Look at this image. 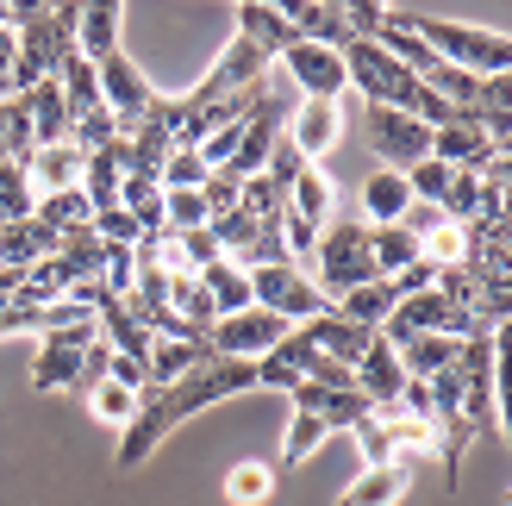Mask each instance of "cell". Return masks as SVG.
Wrapping results in <instances>:
<instances>
[{"instance_id": "1", "label": "cell", "mask_w": 512, "mask_h": 506, "mask_svg": "<svg viewBox=\"0 0 512 506\" xmlns=\"http://www.w3.org/2000/svg\"><path fill=\"white\" fill-rule=\"evenodd\" d=\"M250 388H256V369L250 363H225V357H207L200 369H188L182 382H169V388H144L138 394V413L119 425L113 463L119 469H144L150 457H157V444L182 419L207 413V407H219V400H232V394H250Z\"/></svg>"}, {"instance_id": "2", "label": "cell", "mask_w": 512, "mask_h": 506, "mask_svg": "<svg viewBox=\"0 0 512 506\" xmlns=\"http://www.w3.org/2000/svg\"><path fill=\"white\" fill-rule=\"evenodd\" d=\"M394 25H406L419 44L438 50V63L463 69V75H506L512 69L506 32H481V25H463V19H425V13H394Z\"/></svg>"}, {"instance_id": "3", "label": "cell", "mask_w": 512, "mask_h": 506, "mask_svg": "<svg viewBox=\"0 0 512 506\" xmlns=\"http://www.w3.org/2000/svg\"><path fill=\"white\" fill-rule=\"evenodd\" d=\"M306 275H313V288L325 300H344L350 288L381 282L375 263H369V225L350 219V213H331V225H325L319 244H313V257H306Z\"/></svg>"}, {"instance_id": "4", "label": "cell", "mask_w": 512, "mask_h": 506, "mask_svg": "<svg viewBox=\"0 0 512 506\" xmlns=\"http://www.w3.org/2000/svg\"><path fill=\"white\" fill-rule=\"evenodd\" d=\"M456 369H463V400H456V419H463L475 438L500 432V332L463 338V344H456Z\"/></svg>"}, {"instance_id": "5", "label": "cell", "mask_w": 512, "mask_h": 506, "mask_svg": "<svg viewBox=\"0 0 512 506\" xmlns=\"http://www.w3.org/2000/svg\"><path fill=\"white\" fill-rule=\"evenodd\" d=\"M250 307H263L288 325H306V319H319L331 300L313 288V275L300 263H275V269H250Z\"/></svg>"}, {"instance_id": "6", "label": "cell", "mask_w": 512, "mask_h": 506, "mask_svg": "<svg viewBox=\"0 0 512 506\" xmlns=\"http://www.w3.org/2000/svg\"><path fill=\"white\" fill-rule=\"evenodd\" d=\"M294 325L288 319H275V313H263V307H244V313H232V319H219L213 332H207V350L213 357H225V363H256V357H269V350L288 338Z\"/></svg>"}, {"instance_id": "7", "label": "cell", "mask_w": 512, "mask_h": 506, "mask_svg": "<svg viewBox=\"0 0 512 506\" xmlns=\"http://www.w3.org/2000/svg\"><path fill=\"white\" fill-rule=\"evenodd\" d=\"M363 132H369V144H375V157L388 163V169H400V175L431 157V132H425L419 119L394 113V107H363Z\"/></svg>"}, {"instance_id": "8", "label": "cell", "mask_w": 512, "mask_h": 506, "mask_svg": "<svg viewBox=\"0 0 512 506\" xmlns=\"http://www.w3.org/2000/svg\"><path fill=\"white\" fill-rule=\"evenodd\" d=\"M94 75H100V100H107V113L119 119V132H132V125H144V113H150V100H157V88L144 82V69L125 57V50H113L107 63H94Z\"/></svg>"}, {"instance_id": "9", "label": "cell", "mask_w": 512, "mask_h": 506, "mask_svg": "<svg viewBox=\"0 0 512 506\" xmlns=\"http://www.w3.org/2000/svg\"><path fill=\"white\" fill-rule=\"evenodd\" d=\"M94 338H100L94 325H75V332H44L38 363H32V388H38V394L75 388V382H82V350H88Z\"/></svg>"}, {"instance_id": "10", "label": "cell", "mask_w": 512, "mask_h": 506, "mask_svg": "<svg viewBox=\"0 0 512 506\" xmlns=\"http://www.w3.org/2000/svg\"><path fill=\"white\" fill-rule=\"evenodd\" d=\"M281 75L300 88V100H338L350 94V82H344V57L338 50H319V44H294L288 57H281Z\"/></svg>"}, {"instance_id": "11", "label": "cell", "mask_w": 512, "mask_h": 506, "mask_svg": "<svg viewBox=\"0 0 512 506\" xmlns=\"http://www.w3.org/2000/svg\"><path fill=\"white\" fill-rule=\"evenodd\" d=\"M294 332L306 338V344H313L319 350V357H331V363H344V369H356V357H363V350H369V325H356V319H344L338 307H325L319 319H306V325H294Z\"/></svg>"}, {"instance_id": "12", "label": "cell", "mask_w": 512, "mask_h": 506, "mask_svg": "<svg viewBox=\"0 0 512 506\" xmlns=\"http://www.w3.org/2000/svg\"><path fill=\"white\" fill-rule=\"evenodd\" d=\"M113 50H125V7H113V0H82V13H75V57L107 63Z\"/></svg>"}, {"instance_id": "13", "label": "cell", "mask_w": 512, "mask_h": 506, "mask_svg": "<svg viewBox=\"0 0 512 506\" xmlns=\"http://www.w3.org/2000/svg\"><path fill=\"white\" fill-rule=\"evenodd\" d=\"M356 394H363L369 400V407H394V400H400V388H406V369H400V357H394V344L388 338H369V350H363V357H356Z\"/></svg>"}, {"instance_id": "14", "label": "cell", "mask_w": 512, "mask_h": 506, "mask_svg": "<svg viewBox=\"0 0 512 506\" xmlns=\"http://www.w3.org/2000/svg\"><path fill=\"white\" fill-rule=\"evenodd\" d=\"M232 19H238V38L256 44L269 63H281L294 50V25H288V13H281V7H269V0H238Z\"/></svg>"}, {"instance_id": "15", "label": "cell", "mask_w": 512, "mask_h": 506, "mask_svg": "<svg viewBox=\"0 0 512 506\" xmlns=\"http://www.w3.org/2000/svg\"><path fill=\"white\" fill-rule=\"evenodd\" d=\"M338 119H344V113L331 107V100H300V107L288 113V125H281V132H288V144L300 150L306 163H313V157H325V150L338 144V132H344Z\"/></svg>"}, {"instance_id": "16", "label": "cell", "mask_w": 512, "mask_h": 506, "mask_svg": "<svg viewBox=\"0 0 512 506\" xmlns=\"http://www.w3.org/2000/svg\"><path fill=\"white\" fill-rule=\"evenodd\" d=\"M431 157H438L444 169H481L494 157V144H488V132L475 125V113H456L450 125H438L431 132Z\"/></svg>"}, {"instance_id": "17", "label": "cell", "mask_w": 512, "mask_h": 506, "mask_svg": "<svg viewBox=\"0 0 512 506\" xmlns=\"http://www.w3.org/2000/svg\"><path fill=\"white\" fill-rule=\"evenodd\" d=\"M288 407L294 413H319L331 432H338V425H356L369 413V400L356 394V388H319V382H294L288 388Z\"/></svg>"}, {"instance_id": "18", "label": "cell", "mask_w": 512, "mask_h": 506, "mask_svg": "<svg viewBox=\"0 0 512 506\" xmlns=\"http://www.w3.org/2000/svg\"><path fill=\"white\" fill-rule=\"evenodd\" d=\"M288 25H294V44H319V50H344L350 44V25L344 7H319V0H288Z\"/></svg>"}, {"instance_id": "19", "label": "cell", "mask_w": 512, "mask_h": 506, "mask_svg": "<svg viewBox=\"0 0 512 506\" xmlns=\"http://www.w3.org/2000/svg\"><path fill=\"white\" fill-rule=\"evenodd\" d=\"M213 350L207 344H182V338H150L144 350V388H169V382H182L188 369H200Z\"/></svg>"}, {"instance_id": "20", "label": "cell", "mask_w": 512, "mask_h": 506, "mask_svg": "<svg viewBox=\"0 0 512 506\" xmlns=\"http://www.w3.org/2000/svg\"><path fill=\"white\" fill-rule=\"evenodd\" d=\"M288 219L300 225H313V232H325L331 213H338V188H331V175L325 169H300V182L288 188V207H281Z\"/></svg>"}, {"instance_id": "21", "label": "cell", "mask_w": 512, "mask_h": 506, "mask_svg": "<svg viewBox=\"0 0 512 506\" xmlns=\"http://www.w3.org/2000/svg\"><path fill=\"white\" fill-rule=\"evenodd\" d=\"M394 357L406 369V382H431L456 363V338H431V332H413V338H394Z\"/></svg>"}, {"instance_id": "22", "label": "cell", "mask_w": 512, "mask_h": 506, "mask_svg": "<svg viewBox=\"0 0 512 506\" xmlns=\"http://www.w3.org/2000/svg\"><path fill=\"white\" fill-rule=\"evenodd\" d=\"M25 113H32V150L63 144V138H69V107H63L57 75H50V82H38L32 94H25Z\"/></svg>"}, {"instance_id": "23", "label": "cell", "mask_w": 512, "mask_h": 506, "mask_svg": "<svg viewBox=\"0 0 512 506\" xmlns=\"http://www.w3.org/2000/svg\"><path fill=\"white\" fill-rule=\"evenodd\" d=\"M406 207H413V194H406V175L400 169H375L363 182V225H400Z\"/></svg>"}, {"instance_id": "24", "label": "cell", "mask_w": 512, "mask_h": 506, "mask_svg": "<svg viewBox=\"0 0 512 506\" xmlns=\"http://www.w3.org/2000/svg\"><path fill=\"white\" fill-rule=\"evenodd\" d=\"M25 175H32V194L75 188V175H82V150H75L69 138H63V144H44V150H32V163H25Z\"/></svg>"}, {"instance_id": "25", "label": "cell", "mask_w": 512, "mask_h": 506, "mask_svg": "<svg viewBox=\"0 0 512 506\" xmlns=\"http://www.w3.org/2000/svg\"><path fill=\"white\" fill-rule=\"evenodd\" d=\"M369 263H375L381 282H394L400 269L419 263V238L406 232V225H369Z\"/></svg>"}, {"instance_id": "26", "label": "cell", "mask_w": 512, "mask_h": 506, "mask_svg": "<svg viewBox=\"0 0 512 506\" xmlns=\"http://www.w3.org/2000/svg\"><path fill=\"white\" fill-rule=\"evenodd\" d=\"M50 250H57V238H50L38 219H19V225L0 232V269H38Z\"/></svg>"}, {"instance_id": "27", "label": "cell", "mask_w": 512, "mask_h": 506, "mask_svg": "<svg viewBox=\"0 0 512 506\" xmlns=\"http://www.w3.org/2000/svg\"><path fill=\"white\" fill-rule=\"evenodd\" d=\"M406 488H413V475H406L400 463H388V469H363L356 482L338 494V506H394Z\"/></svg>"}, {"instance_id": "28", "label": "cell", "mask_w": 512, "mask_h": 506, "mask_svg": "<svg viewBox=\"0 0 512 506\" xmlns=\"http://www.w3.org/2000/svg\"><path fill=\"white\" fill-rule=\"evenodd\" d=\"M194 282L200 288H207V300H213V307H219V319H232V313H244L250 307V275L238 269V263H207V269H200L194 275Z\"/></svg>"}, {"instance_id": "29", "label": "cell", "mask_w": 512, "mask_h": 506, "mask_svg": "<svg viewBox=\"0 0 512 506\" xmlns=\"http://www.w3.org/2000/svg\"><path fill=\"white\" fill-rule=\"evenodd\" d=\"M344 319H356V325H369V332H381L388 325V313L400 307V294H394V282H363V288H350L344 300H331Z\"/></svg>"}, {"instance_id": "30", "label": "cell", "mask_w": 512, "mask_h": 506, "mask_svg": "<svg viewBox=\"0 0 512 506\" xmlns=\"http://www.w3.org/2000/svg\"><path fill=\"white\" fill-rule=\"evenodd\" d=\"M32 219L44 225L50 238H63V232H75V225H88L94 207H88V194H82V188H57V194H38Z\"/></svg>"}, {"instance_id": "31", "label": "cell", "mask_w": 512, "mask_h": 506, "mask_svg": "<svg viewBox=\"0 0 512 506\" xmlns=\"http://www.w3.org/2000/svg\"><path fill=\"white\" fill-rule=\"evenodd\" d=\"M57 88H63V107H69V125L107 107V100H100V75H94V63H82V57H69V63L57 69Z\"/></svg>"}, {"instance_id": "32", "label": "cell", "mask_w": 512, "mask_h": 506, "mask_svg": "<svg viewBox=\"0 0 512 506\" xmlns=\"http://www.w3.org/2000/svg\"><path fill=\"white\" fill-rule=\"evenodd\" d=\"M275 463H238V469H225V500L232 506H263L275 500Z\"/></svg>"}, {"instance_id": "33", "label": "cell", "mask_w": 512, "mask_h": 506, "mask_svg": "<svg viewBox=\"0 0 512 506\" xmlns=\"http://www.w3.org/2000/svg\"><path fill=\"white\" fill-rule=\"evenodd\" d=\"M331 438V425L319 419V413H288V438H281V469H300L306 457H313V450ZM275 469V475H281Z\"/></svg>"}, {"instance_id": "34", "label": "cell", "mask_w": 512, "mask_h": 506, "mask_svg": "<svg viewBox=\"0 0 512 506\" xmlns=\"http://www.w3.org/2000/svg\"><path fill=\"white\" fill-rule=\"evenodd\" d=\"M38 194H32V175H25V163H0V232L19 219H32Z\"/></svg>"}, {"instance_id": "35", "label": "cell", "mask_w": 512, "mask_h": 506, "mask_svg": "<svg viewBox=\"0 0 512 506\" xmlns=\"http://www.w3.org/2000/svg\"><path fill=\"white\" fill-rule=\"evenodd\" d=\"M475 213H481V175H475V169H450V188H444V200H438V219L469 225Z\"/></svg>"}, {"instance_id": "36", "label": "cell", "mask_w": 512, "mask_h": 506, "mask_svg": "<svg viewBox=\"0 0 512 506\" xmlns=\"http://www.w3.org/2000/svg\"><path fill=\"white\" fill-rule=\"evenodd\" d=\"M200 225H207L200 188H163V232H200Z\"/></svg>"}, {"instance_id": "37", "label": "cell", "mask_w": 512, "mask_h": 506, "mask_svg": "<svg viewBox=\"0 0 512 506\" xmlns=\"http://www.w3.org/2000/svg\"><path fill=\"white\" fill-rule=\"evenodd\" d=\"M88 407H94V419L125 425V419L138 413V394H132V388H119V382H94V388H88Z\"/></svg>"}, {"instance_id": "38", "label": "cell", "mask_w": 512, "mask_h": 506, "mask_svg": "<svg viewBox=\"0 0 512 506\" xmlns=\"http://www.w3.org/2000/svg\"><path fill=\"white\" fill-rule=\"evenodd\" d=\"M444 188H450V169H444L438 157H425V163H413V169H406V194H413L419 207H438V200H444Z\"/></svg>"}, {"instance_id": "39", "label": "cell", "mask_w": 512, "mask_h": 506, "mask_svg": "<svg viewBox=\"0 0 512 506\" xmlns=\"http://www.w3.org/2000/svg\"><path fill=\"white\" fill-rule=\"evenodd\" d=\"M300 169H313V163H306L300 150L288 144V132H281V138H275V150H269V163H263V175L275 182V194H281V200H288V188L300 182Z\"/></svg>"}, {"instance_id": "40", "label": "cell", "mask_w": 512, "mask_h": 506, "mask_svg": "<svg viewBox=\"0 0 512 506\" xmlns=\"http://www.w3.org/2000/svg\"><path fill=\"white\" fill-rule=\"evenodd\" d=\"M207 175H213V169L200 163L194 150H182V144H175L169 157H163V169H157V182H163V188H200V182H207Z\"/></svg>"}, {"instance_id": "41", "label": "cell", "mask_w": 512, "mask_h": 506, "mask_svg": "<svg viewBox=\"0 0 512 506\" xmlns=\"http://www.w3.org/2000/svg\"><path fill=\"white\" fill-rule=\"evenodd\" d=\"M350 432H356V444H363V463H369V469H388V463H394V444H388V432H381L375 407H369L363 419H356Z\"/></svg>"}, {"instance_id": "42", "label": "cell", "mask_w": 512, "mask_h": 506, "mask_svg": "<svg viewBox=\"0 0 512 506\" xmlns=\"http://www.w3.org/2000/svg\"><path fill=\"white\" fill-rule=\"evenodd\" d=\"M388 13H394V7H381V0H350V7H344V25H350V38H381Z\"/></svg>"}, {"instance_id": "43", "label": "cell", "mask_w": 512, "mask_h": 506, "mask_svg": "<svg viewBox=\"0 0 512 506\" xmlns=\"http://www.w3.org/2000/svg\"><path fill=\"white\" fill-rule=\"evenodd\" d=\"M107 363H113V344H88L82 350V382H75V388H94V382H107Z\"/></svg>"}, {"instance_id": "44", "label": "cell", "mask_w": 512, "mask_h": 506, "mask_svg": "<svg viewBox=\"0 0 512 506\" xmlns=\"http://www.w3.org/2000/svg\"><path fill=\"white\" fill-rule=\"evenodd\" d=\"M13 94V32L0 25V100Z\"/></svg>"}]
</instances>
